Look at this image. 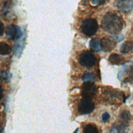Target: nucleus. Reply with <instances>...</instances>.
<instances>
[{"label": "nucleus", "instance_id": "nucleus-17", "mask_svg": "<svg viewBox=\"0 0 133 133\" xmlns=\"http://www.w3.org/2000/svg\"><path fill=\"white\" fill-rule=\"evenodd\" d=\"M82 81L83 82H94L95 81V76L94 73L90 71H85L83 75Z\"/></svg>", "mask_w": 133, "mask_h": 133}, {"label": "nucleus", "instance_id": "nucleus-24", "mask_svg": "<svg viewBox=\"0 0 133 133\" xmlns=\"http://www.w3.org/2000/svg\"><path fill=\"white\" fill-rule=\"evenodd\" d=\"M3 23L1 22V35L2 36L3 32H4V27L3 25Z\"/></svg>", "mask_w": 133, "mask_h": 133}, {"label": "nucleus", "instance_id": "nucleus-25", "mask_svg": "<svg viewBox=\"0 0 133 133\" xmlns=\"http://www.w3.org/2000/svg\"><path fill=\"white\" fill-rule=\"evenodd\" d=\"M132 52L133 53V48H132Z\"/></svg>", "mask_w": 133, "mask_h": 133}, {"label": "nucleus", "instance_id": "nucleus-19", "mask_svg": "<svg viewBox=\"0 0 133 133\" xmlns=\"http://www.w3.org/2000/svg\"><path fill=\"white\" fill-rule=\"evenodd\" d=\"M12 0H4L3 7V14L4 16H6L12 6Z\"/></svg>", "mask_w": 133, "mask_h": 133}, {"label": "nucleus", "instance_id": "nucleus-9", "mask_svg": "<svg viewBox=\"0 0 133 133\" xmlns=\"http://www.w3.org/2000/svg\"><path fill=\"white\" fill-rule=\"evenodd\" d=\"M117 43L112 37H104L101 39V46L103 51L105 52L111 51L114 48Z\"/></svg>", "mask_w": 133, "mask_h": 133}, {"label": "nucleus", "instance_id": "nucleus-2", "mask_svg": "<svg viewBox=\"0 0 133 133\" xmlns=\"http://www.w3.org/2000/svg\"><path fill=\"white\" fill-rule=\"evenodd\" d=\"M117 77L119 81L127 83L133 81V63L131 61L125 62L118 71Z\"/></svg>", "mask_w": 133, "mask_h": 133}, {"label": "nucleus", "instance_id": "nucleus-12", "mask_svg": "<svg viewBox=\"0 0 133 133\" xmlns=\"http://www.w3.org/2000/svg\"><path fill=\"white\" fill-rule=\"evenodd\" d=\"M128 126L124 122H120L116 124H113L110 130L111 132H127Z\"/></svg>", "mask_w": 133, "mask_h": 133}, {"label": "nucleus", "instance_id": "nucleus-21", "mask_svg": "<svg viewBox=\"0 0 133 133\" xmlns=\"http://www.w3.org/2000/svg\"><path fill=\"white\" fill-rule=\"evenodd\" d=\"M11 77V75H9L5 71H1V78L2 81H7Z\"/></svg>", "mask_w": 133, "mask_h": 133}, {"label": "nucleus", "instance_id": "nucleus-11", "mask_svg": "<svg viewBox=\"0 0 133 133\" xmlns=\"http://www.w3.org/2000/svg\"><path fill=\"white\" fill-rule=\"evenodd\" d=\"M124 59V57L123 56L116 53L111 54L108 58L109 62L112 65L123 64Z\"/></svg>", "mask_w": 133, "mask_h": 133}, {"label": "nucleus", "instance_id": "nucleus-23", "mask_svg": "<svg viewBox=\"0 0 133 133\" xmlns=\"http://www.w3.org/2000/svg\"><path fill=\"white\" fill-rule=\"evenodd\" d=\"M110 118V115L108 112H105L102 115V120L105 122H107Z\"/></svg>", "mask_w": 133, "mask_h": 133}, {"label": "nucleus", "instance_id": "nucleus-13", "mask_svg": "<svg viewBox=\"0 0 133 133\" xmlns=\"http://www.w3.org/2000/svg\"><path fill=\"white\" fill-rule=\"evenodd\" d=\"M90 49L95 52H100L102 49L101 46V39L98 37L92 38L89 42Z\"/></svg>", "mask_w": 133, "mask_h": 133}, {"label": "nucleus", "instance_id": "nucleus-3", "mask_svg": "<svg viewBox=\"0 0 133 133\" xmlns=\"http://www.w3.org/2000/svg\"><path fill=\"white\" fill-rule=\"evenodd\" d=\"M82 32L86 36L94 35L98 29V24L97 20L93 18H88L84 20L81 25Z\"/></svg>", "mask_w": 133, "mask_h": 133}, {"label": "nucleus", "instance_id": "nucleus-6", "mask_svg": "<svg viewBox=\"0 0 133 133\" xmlns=\"http://www.w3.org/2000/svg\"><path fill=\"white\" fill-rule=\"evenodd\" d=\"M81 95L83 98H92L97 91V88L94 82H84L82 86Z\"/></svg>", "mask_w": 133, "mask_h": 133}, {"label": "nucleus", "instance_id": "nucleus-7", "mask_svg": "<svg viewBox=\"0 0 133 133\" xmlns=\"http://www.w3.org/2000/svg\"><path fill=\"white\" fill-rule=\"evenodd\" d=\"M24 32L22 31L21 28L14 24H10L7 26L5 30L6 35L11 40L17 41L23 35Z\"/></svg>", "mask_w": 133, "mask_h": 133}, {"label": "nucleus", "instance_id": "nucleus-18", "mask_svg": "<svg viewBox=\"0 0 133 133\" xmlns=\"http://www.w3.org/2000/svg\"><path fill=\"white\" fill-rule=\"evenodd\" d=\"M119 117L122 120L125 122H128L131 120L132 115L130 112L128 110H125L122 111L119 114Z\"/></svg>", "mask_w": 133, "mask_h": 133}, {"label": "nucleus", "instance_id": "nucleus-16", "mask_svg": "<svg viewBox=\"0 0 133 133\" xmlns=\"http://www.w3.org/2000/svg\"><path fill=\"white\" fill-rule=\"evenodd\" d=\"M98 129L96 125L92 123L86 125L83 130V132L84 133H98Z\"/></svg>", "mask_w": 133, "mask_h": 133}, {"label": "nucleus", "instance_id": "nucleus-8", "mask_svg": "<svg viewBox=\"0 0 133 133\" xmlns=\"http://www.w3.org/2000/svg\"><path fill=\"white\" fill-rule=\"evenodd\" d=\"M115 5L121 12L127 14L133 9V0H115Z\"/></svg>", "mask_w": 133, "mask_h": 133}, {"label": "nucleus", "instance_id": "nucleus-5", "mask_svg": "<svg viewBox=\"0 0 133 133\" xmlns=\"http://www.w3.org/2000/svg\"><path fill=\"white\" fill-rule=\"evenodd\" d=\"M78 61L81 65L86 68H91L95 64L96 58L90 51H85L79 55Z\"/></svg>", "mask_w": 133, "mask_h": 133}, {"label": "nucleus", "instance_id": "nucleus-22", "mask_svg": "<svg viewBox=\"0 0 133 133\" xmlns=\"http://www.w3.org/2000/svg\"><path fill=\"white\" fill-rule=\"evenodd\" d=\"M90 3L94 5H100L104 3L105 0H90Z\"/></svg>", "mask_w": 133, "mask_h": 133}, {"label": "nucleus", "instance_id": "nucleus-15", "mask_svg": "<svg viewBox=\"0 0 133 133\" xmlns=\"http://www.w3.org/2000/svg\"><path fill=\"white\" fill-rule=\"evenodd\" d=\"M11 51V48L9 45L5 42H2L0 43V54L1 55H7Z\"/></svg>", "mask_w": 133, "mask_h": 133}, {"label": "nucleus", "instance_id": "nucleus-4", "mask_svg": "<svg viewBox=\"0 0 133 133\" xmlns=\"http://www.w3.org/2000/svg\"><path fill=\"white\" fill-rule=\"evenodd\" d=\"M95 109L94 102L91 98H83L78 104V112L81 114H88L91 113Z\"/></svg>", "mask_w": 133, "mask_h": 133}, {"label": "nucleus", "instance_id": "nucleus-1", "mask_svg": "<svg viewBox=\"0 0 133 133\" xmlns=\"http://www.w3.org/2000/svg\"><path fill=\"white\" fill-rule=\"evenodd\" d=\"M101 26L103 30L112 35L118 34L123 29V20L117 14L108 12L103 17Z\"/></svg>", "mask_w": 133, "mask_h": 133}, {"label": "nucleus", "instance_id": "nucleus-14", "mask_svg": "<svg viewBox=\"0 0 133 133\" xmlns=\"http://www.w3.org/2000/svg\"><path fill=\"white\" fill-rule=\"evenodd\" d=\"M133 48V42L126 41L123 43L121 46L119 51L123 54H127L130 51H132Z\"/></svg>", "mask_w": 133, "mask_h": 133}, {"label": "nucleus", "instance_id": "nucleus-20", "mask_svg": "<svg viewBox=\"0 0 133 133\" xmlns=\"http://www.w3.org/2000/svg\"><path fill=\"white\" fill-rule=\"evenodd\" d=\"M113 35V36L112 37L113 38V39L116 41L117 43H119L124 39V36L123 34L118 33L117 34Z\"/></svg>", "mask_w": 133, "mask_h": 133}, {"label": "nucleus", "instance_id": "nucleus-10", "mask_svg": "<svg viewBox=\"0 0 133 133\" xmlns=\"http://www.w3.org/2000/svg\"><path fill=\"white\" fill-rule=\"evenodd\" d=\"M26 39V33L24 32L22 36L18 40L16 41V43L14 47L15 55L17 57H20L21 55L25 46Z\"/></svg>", "mask_w": 133, "mask_h": 133}]
</instances>
